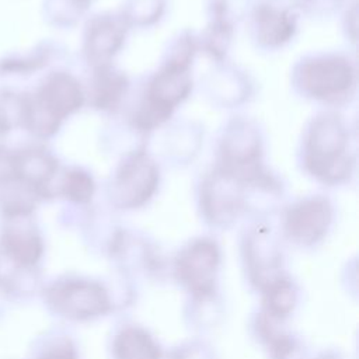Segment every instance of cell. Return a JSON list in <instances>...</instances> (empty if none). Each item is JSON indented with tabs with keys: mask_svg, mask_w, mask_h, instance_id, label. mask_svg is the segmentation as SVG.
Returning a JSON list of instances; mask_svg holds the SVG:
<instances>
[{
	"mask_svg": "<svg viewBox=\"0 0 359 359\" xmlns=\"http://www.w3.org/2000/svg\"><path fill=\"white\" fill-rule=\"evenodd\" d=\"M83 104V93L67 73L48 74L34 93L22 94L21 128L36 137H49L62 121Z\"/></svg>",
	"mask_w": 359,
	"mask_h": 359,
	"instance_id": "obj_1",
	"label": "cell"
},
{
	"mask_svg": "<svg viewBox=\"0 0 359 359\" xmlns=\"http://www.w3.org/2000/svg\"><path fill=\"white\" fill-rule=\"evenodd\" d=\"M219 266V250L210 240H198L184 248L177 258L178 279L196 296L213 292Z\"/></svg>",
	"mask_w": 359,
	"mask_h": 359,
	"instance_id": "obj_3",
	"label": "cell"
},
{
	"mask_svg": "<svg viewBox=\"0 0 359 359\" xmlns=\"http://www.w3.org/2000/svg\"><path fill=\"white\" fill-rule=\"evenodd\" d=\"M22 119V94L11 90H0V146Z\"/></svg>",
	"mask_w": 359,
	"mask_h": 359,
	"instance_id": "obj_11",
	"label": "cell"
},
{
	"mask_svg": "<svg viewBox=\"0 0 359 359\" xmlns=\"http://www.w3.org/2000/svg\"><path fill=\"white\" fill-rule=\"evenodd\" d=\"M331 223V208L327 201L316 198L297 203L286 216V231L297 243L318 241Z\"/></svg>",
	"mask_w": 359,
	"mask_h": 359,
	"instance_id": "obj_6",
	"label": "cell"
},
{
	"mask_svg": "<svg viewBox=\"0 0 359 359\" xmlns=\"http://www.w3.org/2000/svg\"><path fill=\"white\" fill-rule=\"evenodd\" d=\"M0 236V251L4 258L20 266H31L42 255L43 244L38 229L28 216L4 217Z\"/></svg>",
	"mask_w": 359,
	"mask_h": 359,
	"instance_id": "obj_5",
	"label": "cell"
},
{
	"mask_svg": "<svg viewBox=\"0 0 359 359\" xmlns=\"http://www.w3.org/2000/svg\"><path fill=\"white\" fill-rule=\"evenodd\" d=\"M156 170L143 156H136L118 174V198L123 206L143 203L154 191Z\"/></svg>",
	"mask_w": 359,
	"mask_h": 359,
	"instance_id": "obj_7",
	"label": "cell"
},
{
	"mask_svg": "<svg viewBox=\"0 0 359 359\" xmlns=\"http://www.w3.org/2000/svg\"><path fill=\"white\" fill-rule=\"evenodd\" d=\"M296 302V292L290 282L286 279L278 278L268 283L266 296H265V306L268 314L272 317L280 318L287 316Z\"/></svg>",
	"mask_w": 359,
	"mask_h": 359,
	"instance_id": "obj_9",
	"label": "cell"
},
{
	"mask_svg": "<svg viewBox=\"0 0 359 359\" xmlns=\"http://www.w3.org/2000/svg\"><path fill=\"white\" fill-rule=\"evenodd\" d=\"M287 17V14L273 8H261L258 21L262 38L269 43H279L286 41V38L293 31V21H290Z\"/></svg>",
	"mask_w": 359,
	"mask_h": 359,
	"instance_id": "obj_12",
	"label": "cell"
},
{
	"mask_svg": "<svg viewBox=\"0 0 359 359\" xmlns=\"http://www.w3.org/2000/svg\"><path fill=\"white\" fill-rule=\"evenodd\" d=\"M116 359H160V348L153 338L137 327L122 330L114 342Z\"/></svg>",
	"mask_w": 359,
	"mask_h": 359,
	"instance_id": "obj_8",
	"label": "cell"
},
{
	"mask_svg": "<svg viewBox=\"0 0 359 359\" xmlns=\"http://www.w3.org/2000/svg\"><path fill=\"white\" fill-rule=\"evenodd\" d=\"M94 191V184L91 177L81 170H69L63 174V178L57 187L53 189L55 195H63L74 202H87Z\"/></svg>",
	"mask_w": 359,
	"mask_h": 359,
	"instance_id": "obj_10",
	"label": "cell"
},
{
	"mask_svg": "<svg viewBox=\"0 0 359 359\" xmlns=\"http://www.w3.org/2000/svg\"><path fill=\"white\" fill-rule=\"evenodd\" d=\"M46 63L43 50H32L25 55H7L0 60V76H20L31 73Z\"/></svg>",
	"mask_w": 359,
	"mask_h": 359,
	"instance_id": "obj_13",
	"label": "cell"
},
{
	"mask_svg": "<svg viewBox=\"0 0 359 359\" xmlns=\"http://www.w3.org/2000/svg\"><path fill=\"white\" fill-rule=\"evenodd\" d=\"M46 302L59 314L72 320H88L107 313L111 307L107 290L95 282L66 279L46 290Z\"/></svg>",
	"mask_w": 359,
	"mask_h": 359,
	"instance_id": "obj_2",
	"label": "cell"
},
{
	"mask_svg": "<svg viewBox=\"0 0 359 359\" xmlns=\"http://www.w3.org/2000/svg\"><path fill=\"white\" fill-rule=\"evenodd\" d=\"M39 359H74V351L69 344H62L46 351Z\"/></svg>",
	"mask_w": 359,
	"mask_h": 359,
	"instance_id": "obj_14",
	"label": "cell"
},
{
	"mask_svg": "<svg viewBox=\"0 0 359 359\" xmlns=\"http://www.w3.org/2000/svg\"><path fill=\"white\" fill-rule=\"evenodd\" d=\"M353 69L342 57L328 56L307 62L302 67L300 83L316 98L337 100L353 87Z\"/></svg>",
	"mask_w": 359,
	"mask_h": 359,
	"instance_id": "obj_4",
	"label": "cell"
}]
</instances>
